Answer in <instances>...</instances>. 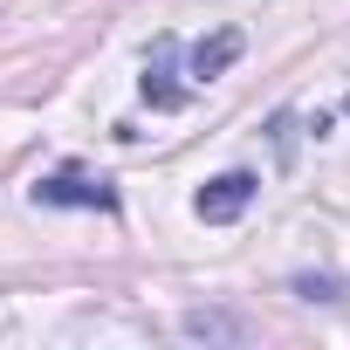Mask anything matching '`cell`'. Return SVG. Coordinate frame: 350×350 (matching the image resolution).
Returning <instances> with one entry per match:
<instances>
[{
	"instance_id": "1",
	"label": "cell",
	"mask_w": 350,
	"mask_h": 350,
	"mask_svg": "<svg viewBox=\"0 0 350 350\" xmlns=\"http://www.w3.org/2000/svg\"><path fill=\"white\" fill-rule=\"evenodd\" d=\"M35 206H76V213H117L124 193L103 179V172H83V165H62L49 179H35Z\"/></svg>"
},
{
	"instance_id": "2",
	"label": "cell",
	"mask_w": 350,
	"mask_h": 350,
	"mask_svg": "<svg viewBox=\"0 0 350 350\" xmlns=\"http://www.w3.org/2000/svg\"><path fill=\"white\" fill-rule=\"evenodd\" d=\"M254 193H261V179H254V172H220V179H206L200 186V220L206 227H227V220H241L247 206H254Z\"/></svg>"
},
{
	"instance_id": "3",
	"label": "cell",
	"mask_w": 350,
	"mask_h": 350,
	"mask_svg": "<svg viewBox=\"0 0 350 350\" xmlns=\"http://www.w3.org/2000/svg\"><path fill=\"white\" fill-rule=\"evenodd\" d=\"M172 76H179V42L158 35L151 55H144V103H151V110H179V103H186V90L172 83Z\"/></svg>"
},
{
	"instance_id": "4",
	"label": "cell",
	"mask_w": 350,
	"mask_h": 350,
	"mask_svg": "<svg viewBox=\"0 0 350 350\" xmlns=\"http://www.w3.org/2000/svg\"><path fill=\"white\" fill-rule=\"evenodd\" d=\"M241 49H247V35H241V28H220V35H206V42L186 55V76H193V83H213V76H227V69L241 62Z\"/></svg>"
},
{
	"instance_id": "5",
	"label": "cell",
	"mask_w": 350,
	"mask_h": 350,
	"mask_svg": "<svg viewBox=\"0 0 350 350\" xmlns=\"http://www.w3.org/2000/svg\"><path fill=\"white\" fill-rule=\"evenodd\" d=\"M186 336H206V343H213V336H220V343H241V336H247V323H241V316H220V309H193V316H186Z\"/></svg>"
},
{
	"instance_id": "6",
	"label": "cell",
	"mask_w": 350,
	"mask_h": 350,
	"mask_svg": "<svg viewBox=\"0 0 350 350\" xmlns=\"http://www.w3.org/2000/svg\"><path fill=\"white\" fill-rule=\"evenodd\" d=\"M295 295H309V302H336V282H329V275H295Z\"/></svg>"
}]
</instances>
